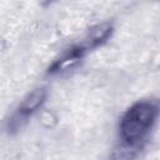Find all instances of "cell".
Returning a JSON list of instances; mask_svg holds the SVG:
<instances>
[{"label": "cell", "mask_w": 160, "mask_h": 160, "mask_svg": "<svg viewBox=\"0 0 160 160\" xmlns=\"http://www.w3.org/2000/svg\"><path fill=\"white\" fill-rule=\"evenodd\" d=\"M88 51L89 50L85 48L82 42L68 48L66 50L61 52V55L58 59L52 61V64L48 69V74L56 75V74H62V72L75 69L76 66L80 65V62L82 61Z\"/></svg>", "instance_id": "obj_3"}, {"label": "cell", "mask_w": 160, "mask_h": 160, "mask_svg": "<svg viewBox=\"0 0 160 160\" xmlns=\"http://www.w3.org/2000/svg\"><path fill=\"white\" fill-rule=\"evenodd\" d=\"M159 115L152 101L142 100L132 104L119 122V145L139 152Z\"/></svg>", "instance_id": "obj_1"}, {"label": "cell", "mask_w": 160, "mask_h": 160, "mask_svg": "<svg viewBox=\"0 0 160 160\" xmlns=\"http://www.w3.org/2000/svg\"><path fill=\"white\" fill-rule=\"evenodd\" d=\"M114 31V26L111 22L109 21H104V22H99L96 25H94L86 34L82 44L85 45V48L88 50L95 49L100 45H102L104 42H106Z\"/></svg>", "instance_id": "obj_4"}, {"label": "cell", "mask_w": 160, "mask_h": 160, "mask_svg": "<svg viewBox=\"0 0 160 160\" xmlns=\"http://www.w3.org/2000/svg\"><path fill=\"white\" fill-rule=\"evenodd\" d=\"M48 98V89L45 86H40L34 89L31 92H29L22 101L20 102V105L16 108L15 112L11 115V118L8 121V129L10 132L18 131L20 130L29 120V118H31L45 102Z\"/></svg>", "instance_id": "obj_2"}]
</instances>
